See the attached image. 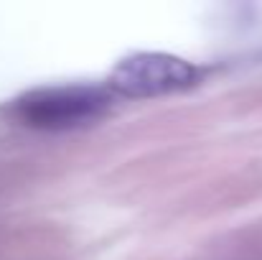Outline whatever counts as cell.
Listing matches in <instances>:
<instances>
[{"label": "cell", "mask_w": 262, "mask_h": 260, "mask_svg": "<svg viewBox=\"0 0 262 260\" xmlns=\"http://www.w3.org/2000/svg\"><path fill=\"white\" fill-rule=\"evenodd\" d=\"M110 107L112 94L102 87H38L15 97L10 115L33 130H74L97 123L110 112Z\"/></svg>", "instance_id": "1"}, {"label": "cell", "mask_w": 262, "mask_h": 260, "mask_svg": "<svg viewBox=\"0 0 262 260\" xmlns=\"http://www.w3.org/2000/svg\"><path fill=\"white\" fill-rule=\"evenodd\" d=\"M196 79H199V69L191 62L173 54L140 51L115 64L107 87L115 94L138 99V97H158V94L188 89L191 85H196Z\"/></svg>", "instance_id": "2"}]
</instances>
